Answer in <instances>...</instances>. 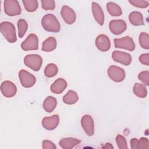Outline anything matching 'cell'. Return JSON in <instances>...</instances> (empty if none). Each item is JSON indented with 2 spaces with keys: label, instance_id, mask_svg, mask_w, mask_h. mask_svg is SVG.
Wrapping results in <instances>:
<instances>
[{
  "label": "cell",
  "instance_id": "1",
  "mask_svg": "<svg viewBox=\"0 0 149 149\" xmlns=\"http://www.w3.org/2000/svg\"><path fill=\"white\" fill-rule=\"evenodd\" d=\"M41 25L43 29L49 32L58 33L60 31L61 26L57 18L51 13L43 16L41 20Z\"/></svg>",
  "mask_w": 149,
  "mask_h": 149
},
{
  "label": "cell",
  "instance_id": "2",
  "mask_svg": "<svg viewBox=\"0 0 149 149\" xmlns=\"http://www.w3.org/2000/svg\"><path fill=\"white\" fill-rule=\"evenodd\" d=\"M0 31L9 42L14 43L17 41L16 29L12 23L7 21L2 22L0 24Z\"/></svg>",
  "mask_w": 149,
  "mask_h": 149
},
{
  "label": "cell",
  "instance_id": "3",
  "mask_svg": "<svg viewBox=\"0 0 149 149\" xmlns=\"http://www.w3.org/2000/svg\"><path fill=\"white\" fill-rule=\"evenodd\" d=\"M24 63L34 71H38L42 64V59L39 55L29 54L25 56Z\"/></svg>",
  "mask_w": 149,
  "mask_h": 149
},
{
  "label": "cell",
  "instance_id": "4",
  "mask_svg": "<svg viewBox=\"0 0 149 149\" xmlns=\"http://www.w3.org/2000/svg\"><path fill=\"white\" fill-rule=\"evenodd\" d=\"M5 13L10 16L19 15L21 13V7L16 0H5L3 2Z\"/></svg>",
  "mask_w": 149,
  "mask_h": 149
},
{
  "label": "cell",
  "instance_id": "5",
  "mask_svg": "<svg viewBox=\"0 0 149 149\" xmlns=\"http://www.w3.org/2000/svg\"><path fill=\"white\" fill-rule=\"evenodd\" d=\"M113 41L115 48H123L129 51H133L135 49L133 40L128 36L120 38H115Z\"/></svg>",
  "mask_w": 149,
  "mask_h": 149
},
{
  "label": "cell",
  "instance_id": "6",
  "mask_svg": "<svg viewBox=\"0 0 149 149\" xmlns=\"http://www.w3.org/2000/svg\"><path fill=\"white\" fill-rule=\"evenodd\" d=\"M21 48L25 51L37 50L38 48V38L37 35L30 34L20 45Z\"/></svg>",
  "mask_w": 149,
  "mask_h": 149
},
{
  "label": "cell",
  "instance_id": "7",
  "mask_svg": "<svg viewBox=\"0 0 149 149\" xmlns=\"http://www.w3.org/2000/svg\"><path fill=\"white\" fill-rule=\"evenodd\" d=\"M19 78L22 86L25 88L33 87L36 82V77L30 72L23 69L19 71Z\"/></svg>",
  "mask_w": 149,
  "mask_h": 149
},
{
  "label": "cell",
  "instance_id": "8",
  "mask_svg": "<svg viewBox=\"0 0 149 149\" xmlns=\"http://www.w3.org/2000/svg\"><path fill=\"white\" fill-rule=\"evenodd\" d=\"M108 74L109 78L115 82H121L125 78V72L124 69L115 65L109 67Z\"/></svg>",
  "mask_w": 149,
  "mask_h": 149
},
{
  "label": "cell",
  "instance_id": "9",
  "mask_svg": "<svg viewBox=\"0 0 149 149\" xmlns=\"http://www.w3.org/2000/svg\"><path fill=\"white\" fill-rule=\"evenodd\" d=\"M1 91L4 97L11 98L16 94L17 87L12 81L5 80L1 84Z\"/></svg>",
  "mask_w": 149,
  "mask_h": 149
},
{
  "label": "cell",
  "instance_id": "10",
  "mask_svg": "<svg viewBox=\"0 0 149 149\" xmlns=\"http://www.w3.org/2000/svg\"><path fill=\"white\" fill-rule=\"evenodd\" d=\"M127 28L126 22L123 20H112L109 22V29L112 33L119 35L123 33Z\"/></svg>",
  "mask_w": 149,
  "mask_h": 149
},
{
  "label": "cell",
  "instance_id": "11",
  "mask_svg": "<svg viewBox=\"0 0 149 149\" xmlns=\"http://www.w3.org/2000/svg\"><path fill=\"white\" fill-rule=\"evenodd\" d=\"M81 125L85 133L88 136H92L94 133V120L89 115H84L81 119Z\"/></svg>",
  "mask_w": 149,
  "mask_h": 149
},
{
  "label": "cell",
  "instance_id": "12",
  "mask_svg": "<svg viewBox=\"0 0 149 149\" xmlns=\"http://www.w3.org/2000/svg\"><path fill=\"white\" fill-rule=\"evenodd\" d=\"M112 58L114 61L119 62L125 66L129 65L132 60V56L129 54L119 51H114L112 52Z\"/></svg>",
  "mask_w": 149,
  "mask_h": 149
},
{
  "label": "cell",
  "instance_id": "13",
  "mask_svg": "<svg viewBox=\"0 0 149 149\" xmlns=\"http://www.w3.org/2000/svg\"><path fill=\"white\" fill-rule=\"evenodd\" d=\"M61 15L63 20L68 24H72L76 21V15L75 12L67 5H63L62 7Z\"/></svg>",
  "mask_w": 149,
  "mask_h": 149
},
{
  "label": "cell",
  "instance_id": "14",
  "mask_svg": "<svg viewBox=\"0 0 149 149\" xmlns=\"http://www.w3.org/2000/svg\"><path fill=\"white\" fill-rule=\"evenodd\" d=\"M95 45L101 51L106 52L110 49L111 42L109 37L105 34L98 35L95 39Z\"/></svg>",
  "mask_w": 149,
  "mask_h": 149
},
{
  "label": "cell",
  "instance_id": "15",
  "mask_svg": "<svg viewBox=\"0 0 149 149\" xmlns=\"http://www.w3.org/2000/svg\"><path fill=\"white\" fill-rule=\"evenodd\" d=\"M59 123V117L58 114L51 116L45 117L42 120V125L47 130H52L55 129Z\"/></svg>",
  "mask_w": 149,
  "mask_h": 149
},
{
  "label": "cell",
  "instance_id": "16",
  "mask_svg": "<svg viewBox=\"0 0 149 149\" xmlns=\"http://www.w3.org/2000/svg\"><path fill=\"white\" fill-rule=\"evenodd\" d=\"M91 10L95 21L100 26H102L104 23V14L100 5L95 2H92Z\"/></svg>",
  "mask_w": 149,
  "mask_h": 149
},
{
  "label": "cell",
  "instance_id": "17",
  "mask_svg": "<svg viewBox=\"0 0 149 149\" xmlns=\"http://www.w3.org/2000/svg\"><path fill=\"white\" fill-rule=\"evenodd\" d=\"M68 86L66 81L63 78L57 79L51 86L50 90L54 94H59L62 93Z\"/></svg>",
  "mask_w": 149,
  "mask_h": 149
},
{
  "label": "cell",
  "instance_id": "18",
  "mask_svg": "<svg viewBox=\"0 0 149 149\" xmlns=\"http://www.w3.org/2000/svg\"><path fill=\"white\" fill-rule=\"evenodd\" d=\"M81 143V140L73 137L63 138L59 141V145L63 149H72Z\"/></svg>",
  "mask_w": 149,
  "mask_h": 149
},
{
  "label": "cell",
  "instance_id": "19",
  "mask_svg": "<svg viewBox=\"0 0 149 149\" xmlns=\"http://www.w3.org/2000/svg\"><path fill=\"white\" fill-rule=\"evenodd\" d=\"M129 20L130 23L134 26H141L144 24L143 15L137 11H133L130 13Z\"/></svg>",
  "mask_w": 149,
  "mask_h": 149
},
{
  "label": "cell",
  "instance_id": "20",
  "mask_svg": "<svg viewBox=\"0 0 149 149\" xmlns=\"http://www.w3.org/2000/svg\"><path fill=\"white\" fill-rule=\"evenodd\" d=\"M56 39L53 37H49L43 41L41 49L47 52H51L56 48Z\"/></svg>",
  "mask_w": 149,
  "mask_h": 149
},
{
  "label": "cell",
  "instance_id": "21",
  "mask_svg": "<svg viewBox=\"0 0 149 149\" xmlns=\"http://www.w3.org/2000/svg\"><path fill=\"white\" fill-rule=\"evenodd\" d=\"M57 105L56 99L52 96L47 97L43 102V108L47 112H52Z\"/></svg>",
  "mask_w": 149,
  "mask_h": 149
},
{
  "label": "cell",
  "instance_id": "22",
  "mask_svg": "<svg viewBox=\"0 0 149 149\" xmlns=\"http://www.w3.org/2000/svg\"><path fill=\"white\" fill-rule=\"evenodd\" d=\"M107 9L108 13L113 16H119L122 14L121 8L113 2H109L107 3Z\"/></svg>",
  "mask_w": 149,
  "mask_h": 149
},
{
  "label": "cell",
  "instance_id": "23",
  "mask_svg": "<svg viewBox=\"0 0 149 149\" xmlns=\"http://www.w3.org/2000/svg\"><path fill=\"white\" fill-rule=\"evenodd\" d=\"M79 100V97L76 92L73 90H69L68 93L63 97V101L68 105L75 104Z\"/></svg>",
  "mask_w": 149,
  "mask_h": 149
},
{
  "label": "cell",
  "instance_id": "24",
  "mask_svg": "<svg viewBox=\"0 0 149 149\" xmlns=\"http://www.w3.org/2000/svg\"><path fill=\"white\" fill-rule=\"evenodd\" d=\"M134 94L139 98H144L147 95V90L144 84L135 83L133 88Z\"/></svg>",
  "mask_w": 149,
  "mask_h": 149
},
{
  "label": "cell",
  "instance_id": "25",
  "mask_svg": "<svg viewBox=\"0 0 149 149\" xmlns=\"http://www.w3.org/2000/svg\"><path fill=\"white\" fill-rule=\"evenodd\" d=\"M58 72L57 66L54 63H49L45 68L44 73L47 77H52L55 76Z\"/></svg>",
  "mask_w": 149,
  "mask_h": 149
},
{
  "label": "cell",
  "instance_id": "26",
  "mask_svg": "<svg viewBox=\"0 0 149 149\" xmlns=\"http://www.w3.org/2000/svg\"><path fill=\"white\" fill-rule=\"evenodd\" d=\"M22 2L25 9L29 12L36 11L38 7V3L36 0H23Z\"/></svg>",
  "mask_w": 149,
  "mask_h": 149
},
{
  "label": "cell",
  "instance_id": "27",
  "mask_svg": "<svg viewBox=\"0 0 149 149\" xmlns=\"http://www.w3.org/2000/svg\"><path fill=\"white\" fill-rule=\"evenodd\" d=\"M17 24L18 27L19 37L22 38L24 36V34H26L27 30L28 24L25 20L23 19H20L17 21Z\"/></svg>",
  "mask_w": 149,
  "mask_h": 149
},
{
  "label": "cell",
  "instance_id": "28",
  "mask_svg": "<svg viewBox=\"0 0 149 149\" xmlns=\"http://www.w3.org/2000/svg\"><path fill=\"white\" fill-rule=\"evenodd\" d=\"M139 44L141 48L145 49H149V36L146 32H141L139 36Z\"/></svg>",
  "mask_w": 149,
  "mask_h": 149
},
{
  "label": "cell",
  "instance_id": "29",
  "mask_svg": "<svg viewBox=\"0 0 149 149\" xmlns=\"http://www.w3.org/2000/svg\"><path fill=\"white\" fill-rule=\"evenodd\" d=\"M116 143L119 149H127V144L125 138L120 135L118 134L116 137Z\"/></svg>",
  "mask_w": 149,
  "mask_h": 149
},
{
  "label": "cell",
  "instance_id": "30",
  "mask_svg": "<svg viewBox=\"0 0 149 149\" xmlns=\"http://www.w3.org/2000/svg\"><path fill=\"white\" fill-rule=\"evenodd\" d=\"M42 8L47 10H54L55 8V2L53 0H41V1Z\"/></svg>",
  "mask_w": 149,
  "mask_h": 149
},
{
  "label": "cell",
  "instance_id": "31",
  "mask_svg": "<svg viewBox=\"0 0 149 149\" xmlns=\"http://www.w3.org/2000/svg\"><path fill=\"white\" fill-rule=\"evenodd\" d=\"M129 2L133 6L140 8H146L149 5V2L144 0H129Z\"/></svg>",
  "mask_w": 149,
  "mask_h": 149
},
{
  "label": "cell",
  "instance_id": "32",
  "mask_svg": "<svg viewBox=\"0 0 149 149\" xmlns=\"http://www.w3.org/2000/svg\"><path fill=\"white\" fill-rule=\"evenodd\" d=\"M149 148V141L148 139L141 137L138 139L137 143V149H146Z\"/></svg>",
  "mask_w": 149,
  "mask_h": 149
},
{
  "label": "cell",
  "instance_id": "33",
  "mask_svg": "<svg viewBox=\"0 0 149 149\" xmlns=\"http://www.w3.org/2000/svg\"><path fill=\"white\" fill-rule=\"evenodd\" d=\"M138 78L144 84V85H149V72L148 70L142 71L139 73Z\"/></svg>",
  "mask_w": 149,
  "mask_h": 149
},
{
  "label": "cell",
  "instance_id": "34",
  "mask_svg": "<svg viewBox=\"0 0 149 149\" xmlns=\"http://www.w3.org/2000/svg\"><path fill=\"white\" fill-rule=\"evenodd\" d=\"M42 147L43 149H56V146L51 141L45 140L42 141Z\"/></svg>",
  "mask_w": 149,
  "mask_h": 149
},
{
  "label": "cell",
  "instance_id": "35",
  "mask_svg": "<svg viewBox=\"0 0 149 149\" xmlns=\"http://www.w3.org/2000/svg\"><path fill=\"white\" fill-rule=\"evenodd\" d=\"M139 61L143 65L148 66L149 65V54H143L139 56Z\"/></svg>",
  "mask_w": 149,
  "mask_h": 149
},
{
  "label": "cell",
  "instance_id": "36",
  "mask_svg": "<svg viewBox=\"0 0 149 149\" xmlns=\"http://www.w3.org/2000/svg\"><path fill=\"white\" fill-rule=\"evenodd\" d=\"M138 139L136 138H133L130 140V147L132 149H137V143Z\"/></svg>",
  "mask_w": 149,
  "mask_h": 149
},
{
  "label": "cell",
  "instance_id": "37",
  "mask_svg": "<svg viewBox=\"0 0 149 149\" xmlns=\"http://www.w3.org/2000/svg\"><path fill=\"white\" fill-rule=\"evenodd\" d=\"M102 148H107V149H113V146L111 144V143H106L105 144V146H103L102 147Z\"/></svg>",
  "mask_w": 149,
  "mask_h": 149
}]
</instances>
